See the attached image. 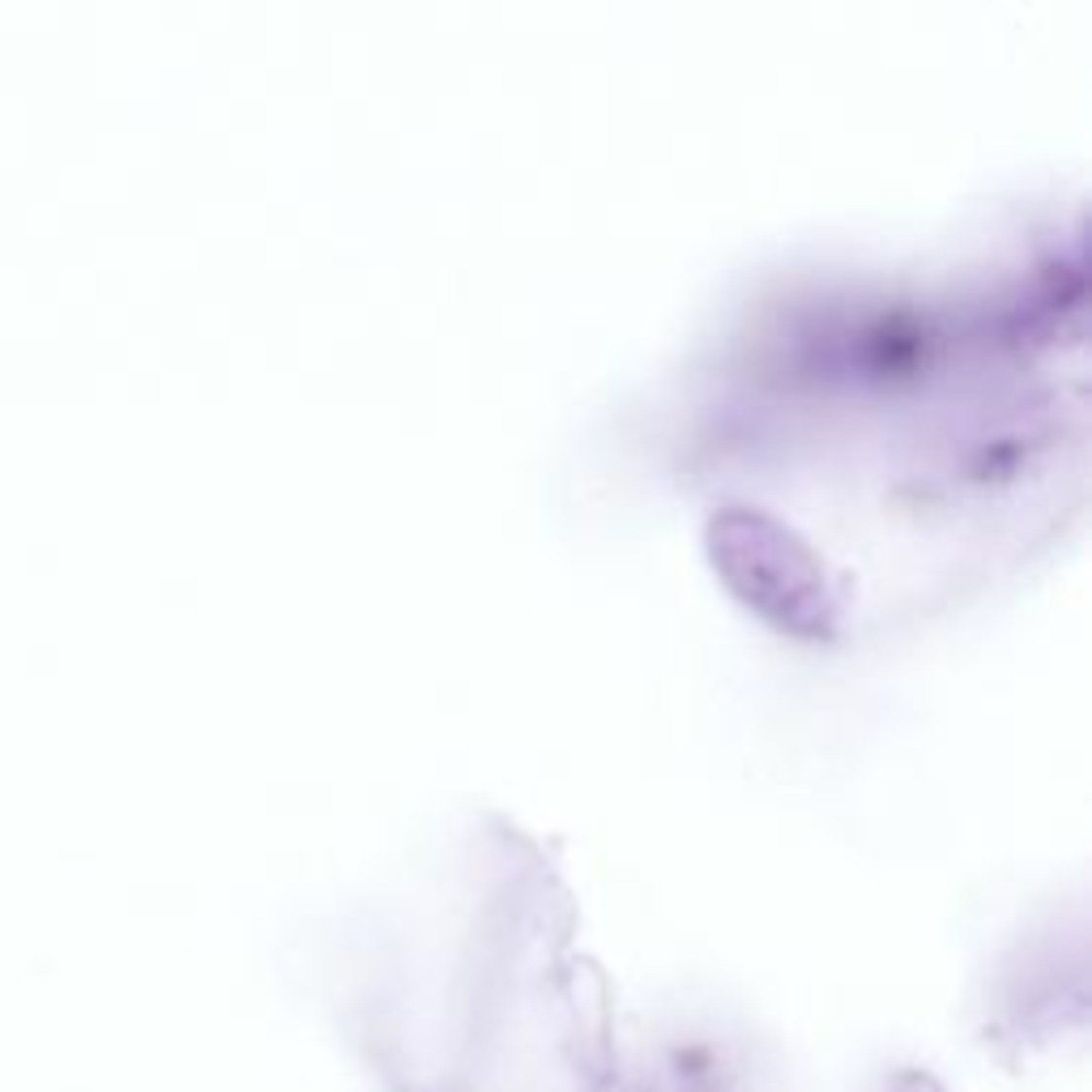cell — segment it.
I'll return each instance as SVG.
<instances>
[{"instance_id":"1","label":"cell","mask_w":1092,"mask_h":1092,"mask_svg":"<svg viewBox=\"0 0 1092 1092\" xmlns=\"http://www.w3.org/2000/svg\"><path fill=\"white\" fill-rule=\"evenodd\" d=\"M341 1029L376 1092H670L674 1045L631 1042L581 944L560 862L469 819L346 939Z\"/></svg>"}]
</instances>
